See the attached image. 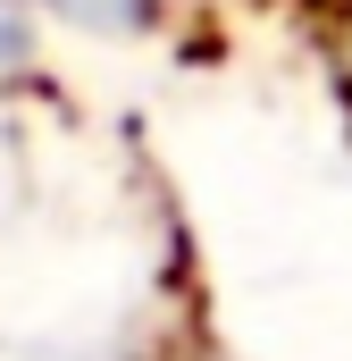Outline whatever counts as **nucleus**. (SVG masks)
<instances>
[{"mask_svg":"<svg viewBox=\"0 0 352 361\" xmlns=\"http://www.w3.org/2000/svg\"><path fill=\"white\" fill-rule=\"evenodd\" d=\"M76 25H143L151 17V0H59Z\"/></svg>","mask_w":352,"mask_h":361,"instance_id":"1","label":"nucleus"},{"mask_svg":"<svg viewBox=\"0 0 352 361\" xmlns=\"http://www.w3.org/2000/svg\"><path fill=\"white\" fill-rule=\"evenodd\" d=\"M17 51H25V25H17V8L0 0V59H17Z\"/></svg>","mask_w":352,"mask_h":361,"instance_id":"2","label":"nucleus"}]
</instances>
